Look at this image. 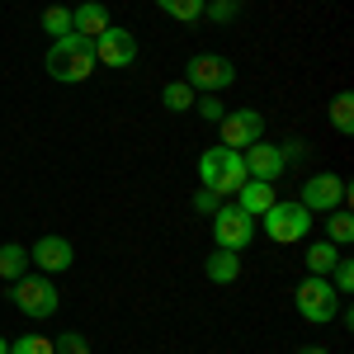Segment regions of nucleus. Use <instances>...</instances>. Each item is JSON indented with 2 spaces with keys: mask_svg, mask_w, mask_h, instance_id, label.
Wrapping results in <instances>:
<instances>
[{
  "mask_svg": "<svg viewBox=\"0 0 354 354\" xmlns=\"http://www.w3.org/2000/svg\"><path fill=\"white\" fill-rule=\"evenodd\" d=\"M43 66H48V76L62 85H76L85 81L90 71H95V43L81 38V33H66V38H53V48L43 57Z\"/></svg>",
  "mask_w": 354,
  "mask_h": 354,
  "instance_id": "obj_1",
  "label": "nucleus"
},
{
  "mask_svg": "<svg viewBox=\"0 0 354 354\" xmlns=\"http://www.w3.org/2000/svg\"><path fill=\"white\" fill-rule=\"evenodd\" d=\"M198 180H203V189H213L218 198H232V194L241 189L250 175H245L241 151H227V147H208V151L198 156Z\"/></svg>",
  "mask_w": 354,
  "mask_h": 354,
  "instance_id": "obj_2",
  "label": "nucleus"
},
{
  "mask_svg": "<svg viewBox=\"0 0 354 354\" xmlns=\"http://www.w3.org/2000/svg\"><path fill=\"white\" fill-rule=\"evenodd\" d=\"M293 302H298L302 322H312V326H330L340 317V293L330 288L326 274H307L298 283V293H293Z\"/></svg>",
  "mask_w": 354,
  "mask_h": 354,
  "instance_id": "obj_3",
  "label": "nucleus"
},
{
  "mask_svg": "<svg viewBox=\"0 0 354 354\" xmlns=\"http://www.w3.org/2000/svg\"><path fill=\"white\" fill-rule=\"evenodd\" d=\"M10 302H15L24 317H33V322H48L57 307H62V293H57L53 274H24V279H15Z\"/></svg>",
  "mask_w": 354,
  "mask_h": 354,
  "instance_id": "obj_4",
  "label": "nucleus"
},
{
  "mask_svg": "<svg viewBox=\"0 0 354 354\" xmlns=\"http://www.w3.org/2000/svg\"><path fill=\"white\" fill-rule=\"evenodd\" d=\"M260 222H265V236L270 241H279V245H293V241H302L307 232H312V222H317V213H307L298 198H279L270 213H260Z\"/></svg>",
  "mask_w": 354,
  "mask_h": 354,
  "instance_id": "obj_5",
  "label": "nucleus"
},
{
  "mask_svg": "<svg viewBox=\"0 0 354 354\" xmlns=\"http://www.w3.org/2000/svg\"><path fill=\"white\" fill-rule=\"evenodd\" d=\"M213 241H218L222 250H236V255H241L245 245L255 241V218L241 213L236 203H218V213H213Z\"/></svg>",
  "mask_w": 354,
  "mask_h": 354,
  "instance_id": "obj_6",
  "label": "nucleus"
},
{
  "mask_svg": "<svg viewBox=\"0 0 354 354\" xmlns=\"http://www.w3.org/2000/svg\"><path fill=\"white\" fill-rule=\"evenodd\" d=\"M185 81H189L194 90H203V95H222L227 85L236 81V66L218 53H198V57H189V66H185Z\"/></svg>",
  "mask_w": 354,
  "mask_h": 354,
  "instance_id": "obj_7",
  "label": "nucleus"
},
{
  "mask_svg": "<svg viewBox=\"0 0 354 354\" xmlns=\"http://www.w3.org/2000/svg\"><path fill=\"white\" fill-rule=\"evenodd\" d=\"M218 147H227V151H245L250 142H260L265 137V113L260 109H227L218 123Z\"/></svg>",
  "mask_w": 354,
  "mask_h": 354,
  "instance_id": "obj_8",
  "label": "nucleus"
},
{
  "mask_svg": "<svg viewBox=\"0 0 354 354\" xmlns=\"http://www.w3.org/2000/svg\"><path fill=\"white\" fill-rule=\"evenodd\" d=\"M345 198H350V185L335 175V170H322V175H312V180H302V208L307 213H330V208H345Z\"/></svg>",
  "mask_w": 354,
  "mask_h": 354,
  "instance_id": "obj_9",
  "label": "nucleus"
},
{
  "mask_svg": "<svg viewBox=\"0 0 354 354\" xmlns=\"http://www.w3.org/2000/svg\"><path fill=\"white\" fill-rule=\"evenodd\" d=\"M137 62V33L133 28H104L100 38H95V66H113V71H123V66H133Z\"/></svg>",
  "mask_w": 354,
  "mask_h": 354,
  "instance_id": "obj_10",
  "label": "nucleus"
},
{
  "mask_svg": "<svg viewBox=\"0 0 354 354\" xmlns=\"http://www.w3.org/2000/svg\"><path fill=\"white\" fill-rule=\"evenodd\" d=\"M245 161V175L250 180H283V170H288V161H283V147H270V142H250L241 151Z\"/></svg>",
  "mask_w": 354,
  "mask_h": 354,
  "instance_id": "obj_11",
  "label": "nucleus"
},
{
  "mask_svg": "<svg viewBox=\"0 0 354 354\" xmlns=\"http://www.w3.org/2000/svg\"><path fill=\"white\" fill-rule=\"evenodd\" d=\"M28 260H33L43 274H62V270H71L76 250H71V241H66V236H38V241H33V250H28Z\"/></svg>",
  "mask_w": 354,
  "mask_h": 354,
  "instance_id": "obj_12",
  "label": "nucleus"
},
{
  "mask_svg": "<svg viewBox=\"0 0 354 354\" xmlns=\"http://www.w3.org/2000/svg\"><path fill=\"white\" fill-rule=\"evenodd\" d=\"M274 203H279V194H274L270 180H245L241 189H236V208H241V213H250V218L270 213Z\"/></svg>",
  "mask_w": 354,
  "mask_h": 354,
  "instance_id": "obj_13",
  "label": "nucleus"
},
{
  "mask_svg": "<svg viewBox=\"0 0 354 354\" xmlns=\"http://www.w3.org/2000/svg\"><path fill=\"white\" fill-rule=\"evenodd\" d=\"M104 28H109V10H104L100 0H85V5H76V10H71V33H81V38H90V43H95Z\"/></svg>",
  "mask_w": 354,
  "mask_h": 354,
  "instance_id": "obj_14",
  "label": "nucleus"
},
{
  "mask_svg": "<svg viewBox=\"0 0 354 354\" xmlns=\"http://www.w3.org/2000/svg\"><path fill=\"white\" fill-rule=\"evenodd\" d=\"M203 274H208L213 283H236V279H241V255H236V250H222V245H218V250L203 260Z\"/></svg>",
  "mask_w": 354,
  "mask_h": 354,
  "instance_id": "obj_15",
  "label": "nucleus"
},
{
  "mask_svg": "<svg viewBox=\"0 0 354 354\" xmlns=\"http://www.w3.org/2000/svg\"><path fill=\"white\" fill-rule=\"evenodd\" d=\"M24 270H28V250L19 241H5L0 245V279H24Z\"/></svg>",
  "mask_w": 354,
  "mask_h": 354,
  "instance_id": "obj_16",
  "label": "nucleus"
},
{
  "mask_svg": "<svg viewBox=\"0 0 354 354\" xmlns=\"http://www.w3.org/2000/svg\"><path fill=\"white\" fill-rule=\"evenodd\" d=\"M302 260H307V274H330V270H335V260H340V245H330V241H312Z\"/></svg>",
  "mask_w": 354,
  "mask_h": 354,
  "instance_id": "obj_17",
  "label": "nucleus"
},
{
  "mask_svg": "<svg viewBox=\"0 0 354 354\" xmlns=\"http://www.w3.org/2000/svg\"><path fill=\"white\" fill-rule=\"evenodd\" d=\"M194 100H198V90H194L189 81H170V85L161 90V104H165L170 113H189Z\"/></svg>",
  "mask_w": 354,
  "mask_h": 354,
  "instance_id": "obj_18",
  "label": "nucleus"
},
{
  "mask_svg": "<svg viewBox=\"0 0 354 354\" xmlns=\"http://www.w3.org/2000/svg\"><path fill=\"white\" fill-rule=\"evenodd\" d=\"M326 241H330V245H350V241H354V218H350V208H330V213H326Z\"/></svg>",
  "mask_w": 354,
  "mask_h": 354,
  "instance_id": "obj_19",
  "label": "nucleus"
},
{
  "mask_svg": "<svg viewBox=\"0 0 354 354\" xmlns=\"http://www.w3.org/2000/svg\"><path fill=\"white\" fill-rule=\"evenodd\" d=\"M203 5H208V0H156V10H161V15H170V19H180V24L203 19Z\"/></svg>",
  "mask_w": 354,
  "mask_h": 354,
  "instance_id": "obj_20",
  "label": "nucleus"
},
{
  "mask_svg": "<svg viewBox=\"0 0 354 354\" xmlns=\"http://www.w3.org/2000/svg\"><path fill=\"white\" fill-rule=\"evenodd\" d=\"M330 123H335V133H354V95L350 90H340L335 100H330Z\"/></svg>",
  "mask_w": 354,
  "mask_h": 354,
  "instance_id": "obj_21",
  "label": "nucleus"
},
{
  "mask_svg": "<svg viewBox=\"0 0 354 354\" xmlns=\"http://www.w3.org/2000/svg\"><path fill=\"white\" fill-rule=\"evenodd\" d=\"M38 24H43L48 38H66V33H71V10H66V5H48Z\"/></svg>",
  "mask_w": 354,
  "mask_h": 354,
  "instance_id": "obj_22",
  "label": "nucleus"
},
{
  "mask_svg": "<svg viewBox=\"0 0 354 354\" xmlns=\"http://www.w3.org/2000/svg\"><path fill=\"white\" fill-rule=\"evenodd\" d=\"M10 354H53V335H38V330H28V335H19V340L10 345Z\"/></svg>",
  "mask_w": 354,
  "mask_h": 354,
  "instance_id": "obj_23",
  "label": "nucleus"
},
{
  "mask_svg": "<svg viewBox=\"0 0 354 354\" xmlns=\"http://www.w3.org/2000/svg\"><path fill=\"white\" fill-rule=\"evenodd\" d=\"M326 279H330V288H335V293H350V288H354V260H350V255H340V260H335V270H330Z\"/></svg>",
  "mask_w": 354,
  "mask_h": 354,
  "instance_id": "obj_24",
  "label": "nucleus"
},
{
  "mask_svg": "<svg viewBox=\"0 0 354 354\" xmlns=\"http://www.w3.org/2000/svg\"><path fill=\"white\" fill-rule=\"evenodd\" d=\"M53 354H90V340H85L81 330H62L53 340Z\"/></svg>",
  "mask_w": 354,
  "mask_h": 354,
  "instance_id": "obj_25",
  "label": "nucleus"
},
{
  "mask_svg": "<svg viewBox=\"0 0 354 354\" xmlns=\"http://www.w3.org/2000/svg\"><path fill=\"white\" fill-rule=\"evenodd\" d=\"M194 109H198V118H203V123H222L227 104H222L218 95H198V100H194Z\"/></svg>",
  "mask_w": 354,
  "mask_h": 354,
  "instance_id": "obj_26",
  "label": "nucleus"
},
{
  "mask_svg": "<svg viewBox=\"0 0 354 354\" xmlns=\"http://www.w3.org/2000/svg\"><path fill=\"white\" fill-rule=\"evenodd\" d=\"M203 15H208L213 24H232V19L241 15V5H236V0H213V5H203Z\"/></svg>",
  "mask_w": 354,
  "mask_h": 354,
  "instance_id": "obj_27",
  "label": "nucleus"
},
{
  "mask_svg": "<svg viewBox=\"0 0 354 354\" xmlns=\"http://www.w3.org/2000/svg\"><path fill=\"white\" fill-rule=\"evenodd\" d=\"M194 208H198V213H218V194L198 189V194H194Z\"/></svg>",
  "mask_w": 354,
  "mask_h": 354,
  "instance_id": "obj_28",
  "label": "nucleus"
},
{
  "mask_svg": "<svg viewBox=\"0 0 354 354\" xmlns=\"http://www.w3.org/2000/svg\"><path fill=\"white\" fill-rule=\"evenodd\" d=\"M298 354H330V350H326V345H302Z\"/></svg>",
  "mask_w": 354,
  "mask_h": 354,
  "instance_id": "obj_29",
  "label": "nucleus"
},
{
  "mask_svg": "<svg viewBox=\"0 0 354 354\" xmlns=\"http://www.w3.org/2000/svg\"><path fill=\"white\" fill-rule=\"evenodd\" d=\"M0 354H10V340H5V335H0Z\"/></svg>",
  "mask_w": 354,
  "mask_h": 354,
  "instance_id": "obj_30",
  "label": "nucleus"
}]
</instances>
